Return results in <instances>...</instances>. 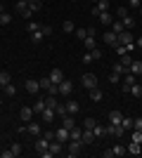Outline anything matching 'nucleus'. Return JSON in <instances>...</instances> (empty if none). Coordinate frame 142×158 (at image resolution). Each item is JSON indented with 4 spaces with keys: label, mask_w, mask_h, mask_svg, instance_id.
<instances>
[{
    "label": "nucleus",
    "mask_w": 142,
    "mask_h": 158,
    "mask_svg": "<svg viewBox=\"0 0 142 158\" xmlns=\"http://www.w3.org/2000/svg\"><path fill=\"white\" fill-rule=\"evenodd\" d=\"M64 151V144H62V142H57V139H52V142H50V146H47V151H43L41 156L43 158H52V156H57V153H62Z\"/></svg>",
    "instance_id": "f257e3e1"
},
{
    "label": "nucleus",
    "mask_w": 142,
    "mask_h": 158,
    "mask_svg": "<svg viewBox=\"0 0 142 158\" xmlns=\"http://www.w3.org/2000/svg\"><path fill=\"white\" fill-rule=\"evenodd\" d=\"M81 85L85 87V90L97 87V76H95V73H83V76H81Z\"/></svg>",
    "instance_id": "f03ea898"
},
{
    "label": "nucleus",
    "mask_w": 142,
    "mask_h": 158,
    "mask_svg": "<svg viewBox=\"0 0 142 158\" xmlns=\"http://www.w3.org/2000/svg\"><path fill=\"white\" fill-rule=\"evenodd\" d=\"M111 135V137H116V139H123V135H126V130H123V125L118 123V125H111L109 123L107 125V137Z\"/></svg>",
    "instance_id": "7ed1b4c3"
},
{
    "label": "nucleus",
    "mask_w": 142,
    "mask_h": 158,
    "mask_svg": "<svg viewBox=\"0 0 142 158\" xmlns=\"http://www.w3.org/2000/svg\"><path fill=\"white\" fill-rule=\"evenodd\" d=\"M81 149H83V142H81V139H69V156H71V158H76V156H78V153H81Z\"/></svg>",
    "instance_id": "20e7f679"
},
{
    "label": "nucleus",
    "mask_w": 142,
    "mask_h": 158,
    "mask_svg": "<svg viewBox=\"0 0 142 158\" xmlns=\"http://www.w3.org/2000/svg\"><path fill=\"white\" fill-rule=\"evenodd\" d=\"M102 40H104V45H109V47H116V45H121V43H118V35H116V33L111 31V28H109V31L104 33V35H102Z\"/></svg>",
    "instance_id": "39448f33"
},
{
    "label": "nucleus",
    "mask_w": 142,
    "mask_h": 158,
    "mask_svg": "<svg viewBox=\"0 0 142 158\" xmlns=\"http://www.w3.org/2000/svg\"><path fill=\"white\" fill-rule=\"evenodd\" d=\"M54 139H57V142H62V144H67L69 142V127H57V130H54Z\"/></svg>",
    "instance_id": "423d86ee"
},
{
    "label": "nucleus",
    "mask_w": 142,
    "mask_h": 158,
    "mask_svg": "<svg viewBox=\"0 0 142 158\" xmlns=\"http://www.w3.org/2000/svg\"><path fill=\"white\" fill-rule=\"evenodd\" d=\"M97 59H102V52L97 47H93V50H88V54L83 57V64H90V61H97Z\"/></svg>",
    "instance_id": "0eeeda50"
},
{
    "label": "nucleus",
    "mask_w": 142,
    "mask_h": 158,
    "mask_svg": "<svg viewBox=\"0 0 142 158\" xmlns=\"http://www.w3.org/2000/svg\"><path fill=\"white\" fill-rule=\"evenodd\" d=\"M19 153H21V144H12L10 149H7V151L0 153V156H2V158H17Z\"/></svg>",
    "instance_id": "6e6552de"
},
{
    "label": "nucleus",
    "mask_w": 142,
    "mask_h": 158,
    "mask_svg": "<svg viewBox=\"0 0 142 158\" xmlns=\"http://www.w3.org/2000/svg\"><path fill=\"white\" fill-rule=\"evenodd\" d=\"M95 132L93 130H88V127H83V135H81V142H83V146H88V144H93L95 142Z\"/></svg>",
    "instance_id": "1a4fd4ad"
},
{
    "label": "nucleus",
    "mask_w": 142,
    "mask_h": 158,
    "mask_svg": "<svg viewBox=\"0 0 142 158\" xmlns=\"http://www.w3.org/2000/svg\"><path fill=\"white\" fill-rule=\"evenodd\" d=\"M19 118L24 120V123H31V120H33V109H31V106H21Z\"/></svg>",
    "instance_id": "9d476101"
},
{
    "label": "nucleus",
    "mask_w": 142,
    "mask_h": 158,
    "mask_svg": "<svg viewBox=\"0 0 142 158\" xmlns=\"http://www.w3.org/2000/svg\"><path fill=\"white\" fill-rule=\"evenodd\" d=\"M24 87H26V92H28V94H38V92H41V85H38V80H31V78L24 83Z\"/></svg>",
    "instance_id": "9b49d317"
},
{
    "label": "nucleus",
    "mask_w": 142,
    "mask_h": 158,
    "mask_svg": "<svg viewBox=\"0 0 142 158\" xmlns=\"http://www.w3.org/2000/svg\"><path fill=\"white\" fill-rule=\"evenodd\" d=\"M57 90H59V94H71V90H74V85H71V80H62L59 85H57Z\"/></svg>",
    "instance_id": "f8f14e48"
},
{
    "label": "nucleus",
    "mask_w": 142,
    "mask_h": 158,
    "mask_svg": "<svg viewBox=\"0 0 142 158\" xmlns=\"http://www.w3.org/2000/svg\"><path fill=\"white\" fill-rule=\"evenodd\" d=\"M128 71L133 76H142V59H133V64L128 66Z\"/></svg>",
    "instance_id": "ddd939ff"
},
{
    "label": "nucleus",
    "mask_w": 142,
    "mask_h": 158,
    "mask_svg": "<svg viewBox=\"0 0 142 158\" xmlns=\"http://www.w3.org/2000/svg\"><path fill=\"white\" fill-rule=\"evenodd\" d=\"M50 80H52L54 85H59L62 80H64V71H62V69H52V73H50Z\"/></svg>",
    "instance_id": "4468645a"
},
{
    "label": "nucleus",
    "mask_w": 142,
    "mask_h": 158,
    "mask_svg": "<svg viewBox=\"0 0 142 158\" xmlns=\"http://www.w3.org/2000/svg\"><path fill=\"white\" fill-rule=\"evenodd\" d=\"M43 123H52L54 120V116H57V113H54V109H50V106H45V109H43Z\"/></svg>",
    "instance_id": "2eb2a0df"
},
{
    "label": "nucleus",
    "mask_w": 142,
    "mask_h": 158,
    "mask_svg": "<svg viewBox=\"0 0 142 158\" xmlns=\"http://www.w3.org/2000/svg\"><path fill=\"white\" fill-rule=\"evenodd\" d=\"M26 132H31L33 137H38V135H43V130H41V123H26Z\"/></svg>",
    "instance_id": "dca6fc26"
},
{
    "label": "nucleus",
    "mask_w": 142,
    "mask_h": 158,
    "mask_svg": "<svg viewBox=\"0 0 142 158\" xmlns=\"http://www.w3.org/2000/svg\"><path fill=\"white\" fill-rule=\"evenodd\" d=\"M38 85H41V90H45V92H50V87L54 85L52 80H50V76H43L41 80H38Z\"/></svg>",
    "instance_id": "f3484780"
},
{
    "label": "nucleus",
    "mask_w": 142,
    "mask_h": 158,
    "mask_svg": "<svg viewBox=\"0 0 142 158\" xmlns=\"http://www.w3.org/2000/svg\"><path fill=\"white\" fill-rule=\"evenodd\" d=\"M121 120H123V113L121 111H111V113H109V123H111V125H118Z\"/></svg>",
    "instance_id": "a211bd4d"
},
{
    "label": "nucleus",
    "mask_w": 142,
    "mask_h": 158,
    "mask_svg": "<svg viewBox=\"0 0 142 158\" xmlns=\"http://www.w3.org/2000/svg\"><path fill=\"white\" fill-rule=\"evenodd\" d=\"M47 146H50V142H47L45 137H41L38 142H36V151H38V153H43V151H47Z\"/></svg>",
    "instance_id": "6ab92c4d"
},
{
    "label": "nucleus",
    "mask_w": 142,
    "mask_h": 158,
    "mask_svg": "<svg viewBox=\"0 0 142 158\" xmlns=\"http://www.w3.org/2000/svg\"><path fill=\"white\" fill-rule=\"evenodd\" d=\"M128 153H130V156H140V153H142L140 142H130V144H128Z\"/></svg>",
    "instance_id": "aec40b11"
},
{
    "label": "nucleus",
    "mask_w": 142,
    "mask_h": 158,
    "mask_svg": "<svg viewBox=\"0 0 142 158\" xmlns=\"http://www.w3.org/2000/svg\"><path fill=\"white\" fill-rule=\"evenodd\" d=\"M133 83H135V76H133V73L128 71V73H126V80H123V92H128Z\"/></svg>",
    "instance_id": "412c9836"
},
{
    "label": "nucleus",
    "mask_w": 142,
    "mask_h": 158,
    "mask_svg": "<svg viewBox=\"0 0 142 158\" xmlns=\"http://www.w3.org/2000/svg\"><path fill=\"white\" fill-rule=\"evenodd\" d=\"M64 106H67V111L71 113V116H74V113H78V109H81V106H78V102H74V99H69Z\"/></svg>",
    "instance_id": "4be33fe9"
},
{
    "label": "nucleus",
    "mask_w": 142,
    "mask_h": 158,
    "mask_svg": "<svg viewBox=\"0 0 142 158\" xmlns=\"http://www.w3.org/2000/svg\"><path fill=\"white\" fill-rule=\"evenodd\" d=\"M62 125H64V127H69V130H71V127L76 125V120H74V116H71V113H67V116H64V118H62Z\"/></svg>",
    "instance_id": "5701e85b"
},
{
    "label": "nucleus",
    "mask_w": 142,
    "mask_h": 158,
    "mask_svg": "<svg viewBox=\"0 0 142 158\" xmlns=\"http://www.w3.org/2000/svg\"><path fill=\"white\" fill-rule=\"evenodd\" d=\"M93 132H95V137H107V125H100V123H97V125L93 127Z\"/></svg>",
    "instance_id": "b1692460"
},
{
    "label": "nucleus",
    "mask_w": 142,
    "mask_h": 158,
    "mask_svg": "<svg viewBox=\"0 0 142 158\" xmlns=\"http://www.w3.org/2000/svg\"><path fill=\"white\" fill-rule=\"evenodd\" d=\"M109 28H111L116 35H118L121 31H126V26H123V21H121V19H118V21H111V26H109Z\"/></svg>",
    "instance_id": "393cba45"
},
{
    "label": "nucleus",
    "mask_w": 142,
    "mask_h": 158,
    "mask_svg": "<svg viewBox=\"0 0 142 158\" xmlns=\"http://www.w3.org/2000/svg\"><path fill=\"white\" fill-rule=\"evenodd\" d=\"M102 97H104V94H102L100 87H93V90H90V99H93V102H102Z\"/></svg>",
    "instance_id": "a878e982"
},
{
    "label": "nucleus",
    "mask_w": 142,
    "mask_h": 158,
    "mask_svg": "<svg viewBox=\"0 0 142 158\" xmlns=\"http://www.w3.org/2000/svg\"><path fill=\"white\" fill-rule=\"evenodd\" d=\"M7 83H12V76H10L7 71H0V87H5Z\"/></svg>",
    "instance_id": "bb28decb"
},
{
    "label": "nucleus",
    "mask_w": 142,
    "mask_h": 158,
    "mask_svg": "<svg viewBox=\"0 0 142 158\" xmlns=\"http://www.w3.org/2000/svg\"><path fill=\"white\" fill-rule=\"evenodd\" d=\"M111 151H114V156H126V153H128V146H123V144H116L114 149H111Z\"/></svg>",
    "instance_id": "cd10ccee"
},
{
    "label": "nucleus",
    "mask_w": 142,
    "mask_h": 158,
    "mask_svg": "<svg viewBox=\"0 0 142 158\" xmlns=\"http://www.w3.org/2000/svg\"><path fill=\"white\" fill-rule=\"evenodd\" d=\"M133 123H135V118H130V116H128V118L123 116V120H121V125H123V130H126V132L133 130Z\"/></svg>",
    "instance_id": "c85d7f7f"
},
{
    "label": "nucleus",
    "mask_w": 142,
    "mask_h": 158,
    "mask_svg": "<svg viewBox=\"0 0 142 158\" xmlns=\"http://www.w3.org/2000/svg\"><path fill=\"white\" fill-rule=\"evenodd\" d=\"M111 71L118 73V76H126V73H128V66H123L121 61H118V64H114V69H111Z\"/></svg>",
    "instance_id": "c756f323"
},
{
    "label": "nucleus",
    "mask_w": 142,
    "mask_h": 158,
    "mask_svg": "<svg viewBox=\"0 0 142 158\" xmlns=\"http://www.w3.org/2000/svg\"><path fill=\"white\" fill-rule=\"evenodd\" d=\"M100 21L104 24V26H111V21H114V19H111V14H109V12H100Z\"/></svg>",
    "instance_id": "7c9ffc66"
},
{
    "label": "nucleus",
    "mask_w": 142,
    "mask_h": 158,
    "mask_svg": "<svg viewBox=\"0 0 142 158\" xmlns=\"http://www.w3.org/2000/svg\"><path fill=\"white\" fill-rule=\"evenodd\" d=\"M81 135H83V130L81 127H71V130H69V139H81Z\"/></svg>",
    "instance_id": "2f4dec72"
},
{
    "label": "nucleus",
    "mask_w": 142,
    "mask_h": 158,
    "mask_svg": "<svg viewBox=\"0 0 142 158\" xmlns=\"http://www.w3.org/2000/svg\"><path fill=\"white\" fill-rule=\"evenodd\" d=\"M130 94H133V97H142V85H137V83H133V85H130V90H128Z\"/></svg>",
    "instance_id": "473e14b6"
},
{
    "label": "nucleus",
    "mask_w": 142,
    "mask_h": 158,
    "mask_svg": "<svg viewBox=\"0 0 142 158\" xmlns=\"http://www.w3.org/2000/svg\"><path fill=\"white\" fill-rule=\"evenodd\" d=\"M95 7H97L100 12H109V0H97V2H95Z\"/></svg>",
    "instance_id": "72a5a7b5"
},
{
    "label": "nucleus",
    "mask_w": 142,
    "mask_h": 158,
    "mask_svg": "<svg viewBox=\"0 0 142 158\" xmlns=\"http://www.w3.org/2000/svg\"><path fill=\"white\" fill-rule=\"evenodd\" d=\"M2 92H5V94H7V97H14V94H17V87H14V85H12V83H7V85H5V87H2Z\"/></svg>",
    "instance_id": "f704fd0d"
},
{
    "label": "nucleus",
    "mask_w": 142,
    "mask_h": 158,
    "mask_svg": "<svg viewBox=\"0 0 142 158\" xmlns=\"http://www.w3.org/2000/svg\"><path fill=\"white\" fill-rule=\"evenodd\" d=\"M10 21H12V14H10V12H2V14H0V26H7Z\"/></svg>",
    "instance_id": "c9c22d12"
},
{
    "label": "nucleus",
    "mask_w": 142,
    "mask_h": 158,
    "mask_svg": "<svg viewBox=\"0 0 142 158\" xmlns=\"http://www.w3.org/2000/svg\"><path fill=\"white\" fill-rule=\"evenodd\" d=\"M54 113H57V116H59V118H64V116H67V106H64V104H57V106H54Z\"/></svg>",
    "instance_id": "e433bc0d"
},
{
    "label": "nucleus",
    "mask_w": 142,
    "mask_h": 158,
    "mask_svg": "<svg viewBox=\"0 0 142 158\" xmlns=\"http://www.w3.org/2000/svg\"><path fill=\"white\" fill-rule=\"evenodd\" d=\"M62 28H64V33H74L76 31V26H74V21H64V24H62Z\"/></svg>",
    "instance_id": "4c0bfd02"
},
{
    "label": "nucleus",
    "mask_w": 142,
    "mask_h": 158,
    "mask_svg": "<svg viewBox=\"0 0 142 158\" xmlns=\"http://www.w3.org/2000/svg\"><path fill=\"white\" fill-rule=\"evenodd\" d=\"M83 45L88 47V50H93V47H97V40H95V38H93V35H88V38L83 40Z\"/></svg>",
    "instance_id": "58836bf2"
},
{
    "label": "nucleus",
    "mask_w": 142,
    "mask_h": 158,
    "mask_svg": "<svg viewBox=\"0 0 142 158\" xmlns=\"http://www.w3.org/2000/svg\"><path fill=\"white\" fill-rule=\"evenodd\" d=\"M43 109H45V99H38L33 104V113H43Z\"/></svg>",
    "instance_id": "ea45409f"
},
{
    "label": "nucleus",
    "mask_w": 142,
    "mask_h": 158,
    "mask_svg": "<svg viewBox=\"0 0 142 158\" xmlns=\"http://www.w3.org/2000/svg\"><path fill=\"white\" fill-rule=\"evenodd\" d=\"M31 40H33V43H43V40H45L43 31H33V33H31Z\"/></svg>",
    "instance_id": "a19ab883"
},
{
    "label": "nucleus",
    "mask_w": 142,
    "mask_h": 158,
    "mask_svg": "<svg viewBox=\"0 0 142 158\" xmlns=\"http://www.w3.org/2000/svg\"><path fill=\"white\" fill-rule=\"evenodd\" d=\"M76 38H78V40H85V38H88V28H76Z\"/></svg>",
    "instance_id": "79ce46f5"
},
{
    "label": "nucleus",
    "mask_w": 142,
    "mask_h": 158,
    "mask_svg": "<svg viewBox=\"0 0 142 158\" xmlns=\"http://www.w3.org/2000/svg\"><path fill=\"white\" fill-rule=\"evenodd\" d=\"M123 26H126V28H128V31H130V28H133V26H135V19H133V17H123Z\"/></svg>",
    "instance_id": "37998d69"
},
{
    "label": "nucleus",
    "mask_w": 142,
    "mask_h": 158,
    "mask_svg": "<svg viewBox=\"0 0 142 158\" xmlns=\"http://www.w3.org/2000/svg\"><path fill=\"white\" fill-rule=\"evenodd\" d=\"M45 106H50V109H54V106H57V99H54V94H47V97H45Z\"/></svg>",
    "instance_id": "c03bdc74"
},
{
    "label": "nucleus",
    "mask_w": 142,
    "mask_h": 158,
    "mask_svg": "<svg viewBox=\"0 0 142 158\" xmlns=\"http://www.w3.org/2000/svg\"><path fill=\"white\" fill-rule=\"evenodd\" d=\"M121 64H123V66H130V64H133V57H130V52L121 54Z\"/></svg>",
    "instance_id": "a18cd8bd"
},
{
    "label": "nucleus",
    "mask_w": 142,
    "mask_h": 158,
    "mask_svg": "<svg viewBox=\"0 0 142 158\" xmlns=\"http://www.w3.org/2000/svg\"><path fill=\"white\" fill-rule=\"evenodd\" d=\"M41 26H43V24H38V21H28V33H33V31H41Z\"/></svg>",
    "instance_id": "49530a36"
},
{
    "label": "nucleus",
    "mask_w": 142,
    "mask_h": 158,
    "mask_svg": "<svg viewBox=\"0 0 142 158\" xmlns=\"http://www.w3.org/2000/svg\"><path fill=\"white\" fill-rule=\"evenodd\" d=\"M95 125H97V120H95V118H85V123H83V127H88V130H93Z\"/></svg>",
    "instance_id": "de8ad7c7"
},
{
    "label": "nucleus",
    "mask_w": 142,
    "mask_h": 158,
    "mask_svg": "<svg viewBox=\"0 0 142 158\" xmlns=\"http://www.w3.org/2000/svg\"><path fill=\"white\" fill-rule=\"evenodd\" d=\"M41 2H38V0H33V2H28V10H31V12H38V10H41Z\"/></svg>",
    "instance_id": "09e8293b"
},
{
    "label": "nucleus",
    "mask_w": 142,
    "mask_h": 158,
    "mask_svg": "<svg viewBox=\"0 0 142 158\" xmlns=\"http://www.w3.org/2000/svg\"><path fill=\"white\" fill-rule=\"evenodd\" d=\"M43 137H45L47 142H52V139H54V130H47V132H43Z\"/></svg>",
    "instance_id": "8fccbe9b"
},
{
    "label": "nucleus",
    "mask_w": 142,
    "mask_h": 158,
    "mask_svg": "<svg viewBox=\"0 0 142 158\" xmlns=\"http://www.w3.org/2000/svg\"><path fill=\"white\" fill-rule=\"evenodd\" d=\"M41 31H43V35H45V38H50V35H52V28H50V26H41Z\"/></svg>",
    "instance_id": "3c124183"
},
{
    "label": "nucleus",
    "mask_w": 142,
    "mask_h": 158,
    "mask_svg": "<svg viewBox=\"0 0 142 158\" xmlns=\"http://www.w3.org/2000/svg\"><path fill=\"white\" fill-rule=\"evenodd\" d=\"M116 14L123 19V17H128V10H126V7H118V10H116Z\"/></svg>",
    "instance_id": "603ef678"
},
{
    "label": "nucleus",
    "mask_w": 142,
    "mask_h": 158,
    "mask_svg": "<svg viewBox=\"0 0 142 158\" xmlns=\"http://www.w3.org/2000/svg\"><path fill=\"white\" fill-rule=\"evenodd\" d=\"M133 130H140V132H142V118H135V123H133Z\"/></svg>",
    "instance_id": "864d4df0"
},
{
    "label": "nucleus",
    "mask_w": 142,
    "mask_h": 158,
    "mask_svg": "<svg viewBox=\"0 0 142 158\" xmlns=\"http://www.w3.org/2000/svg\"><path fill=\"white\" fill-rule=\"evenodd\" d=\"M133 142H142V132H140V130L133 132Z\"/></svg>",
    "instance_id": "5fc2aeb1"
},
{
    "label": "nucleus",
    "mask_w": 142,
    "mask_h": 158,
    "mask_svg": "<svg viewBox=\"0 0 142 158\" xmlns=\"http://www.w3.org/2000/svg\"><path fill=\"white\" fill-rule=\"evenodd\" d=\"M118 78H121V76H118V73H114V71H111V76H109V83H116V80H118Z\"/></svg>",
    "instance_id": "6e6d98bb"
},
{
    "label": "nucleus",
    "mask_w": 142,
    "mask_h": 158,
    "mask_svg": "<svg viewBox=\"0 0 142 158\" xmlns=\"http://www.w3.org/2000/svg\"><path fill=\"white\" fill-rule=\"evenodd\" d=\"M102 156H104V158H114V151H111V149H107V151L102 153Z\"/></svg>",
    "instance_id": "4d7b16f0"
},
{
    "label": "nucleus",
    "mask_w": 142,
    "mask_h": 158,
    "mask_svg": "<svg viewBox=\"0 0 142 158\" xmlns=\"http://www.w3.org/2000/svg\"><path fill=\"white\" fill-rule=\"evenodd\" d=\"M142 5V0H130V7H140Z\"/></svg>",
    "instance_id": "13d9d810"
},
{
    "label": "nucleus",
    "mask_w": 142,
    "mask_h": 158,
    "mask_svg": "<svg viewBox=\"0 0 142 158\" xmlns=\"http://www.w3.org/2000/svg\"><path fill=\"white\" fill-rule=\"evenodd\" d=\"M135 47H137V50H142V38H137V40H135Z\"/></svg>",
    "instance_id": "bf43d9fd"
},
{
    "label": "nucleus",
    "mask_w": 142,
    "mask_h": 158,
    "mask_svg": "<svg viewBox=\"0 0 142 158\" xmlns=\"http://www.w3.org/2000/svg\"><path fill=\"white\" fill-rule=\"evenodd\" d=\"M2 12H7V10H5V5H2V2H0V14H2Z\"/></svg>",
    "instance_id": "052dcab7"
},
{
    "label": "nucleus",
    "mask_w": 142,
    "mask_h": 158,
    "mask_svg": "<svg viewBox=\"0 0 142 158\" xmlns=\"http://www.w3.org/2000/svg\"><path fill=\"white\" fill-rule=\"evenodd\" d=\"M21 2H26V5H28V2H33V0H21Z\"/></svg>",
    "instance_id": "680f3d73"
},
{
    "label": "nucleus",
    "mask_w": 142,
    "mask_h": 158,
    "mask_svg": "<svg viewBox=\"0 0 142 158\" xmlns=\"http://www.w3.org/2000/svg\"><path fill=\"white\" fill-rule=\"evenodd\" d=\"M140 14H142V5H140Z\"/></svg>",
    "instance_id": "e2e57ef3"
},
{
    "label": "nucleus",
    "mask_w": 142,
    "mask_h": 158,
    "mask_svg": "<svg viewBox=\"0 0 142 158\" xmlns=\"http://www.w3.org/2000/svg\"><path fill=\"white\" fill-rule=\"evenodd\" d=\"M90 2H97V0H90Z\"/></svg>",
    "instance_id": "0e129e2a"
},
{
    "label": "nucleus",
    "mask_w": 142,
    "mask_h": 158,
    "mask_svg": "<svg viewBox=\"0 0 142 158\" xmlns=\"http://www.w3.org/2000/svg\"><path fill=\"white\" fill-rule=\"evenodd\" d=\"M71 2H76V0H71Z\"/></svg>",
    "instance_id": "69168bd1"
}]
</instances>
